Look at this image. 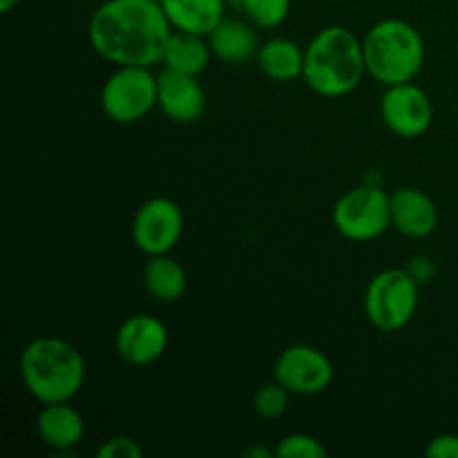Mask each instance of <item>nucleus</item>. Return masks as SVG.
Masks as SVG:
<instances>
[{
	"label": "nucleus",
	"mask_w": 458,
	"mask_h": 458,
	"mask_svg": "<svg viewBox=\"0 0 458 458\" xmlns=\"http://www.w3.org/2000/svg\"><path fill=\"white\" fill-rule=\"evenodd\" d=\"M170 31L159 0H106L88 22L94 52L116 67L159 65Z\"/></svg>",
	"instance_id": "f257e3e1"
},
{
	"label": "nucleus",
	"mask_w": 458,
	"mask_h": 458,
	"mask_svg": "<svg viewBox=\"0 0 458 458\" xmlns=\"http://www.w3.org/2000/svg\"><path fill=\"white\" fill-rule=\"evenodd\" d=\"M365 74L362 38L347 27H325L304 47L302 79L318 97H347L358 89Z\"/></svg>",
	"instance_id": "f03ea898"
},
{
	"label": "nucleus",
	"mask_w": 458,
	"mask_h": 458,
	"mask_svg": "<svg viewBox=\"0 0 458 458\" xmlns=\"http://www.w3.org/2000/svg\"><path fill=\"white\" fill-rule=\"evenodd\" d=\"M18 369L25 389L40 405L72 401L85 383L83 353L54 335L31 340L22 349Z\"/></svg>",
	"instance_id": "7ed1b4c3"
},
{
	"label": "nucleus",
	"mask_w": 458,
	"mask_h": 458,
	"mask_svg": "<svg viewBox=\"0 0 458 458\" xmlns=\"http://www.w3.org/2000/svg\"><path fill=\"white\" fill-rule=\"evenodd\" d=\"M367 74L385 88L410 83L425 65V40L411 22L385 18L362 36Z\"/></svg>",
	"instance_id": "20e7f679"
},
{
	"label": "nucleus",
	"mask_w": 458,
	"mask_h": 458,
	"mask_svg": "<svg viewBox=\"0 0 458 458\" xmlns=\"http://www.w3.org/2000/svg\"><path fill=\"white\" fill-rule=\"evenodd\" d=\"M419 282L407 268H385L376 273L365 291V316L383 334L407 327L419 309Z\"/></svg>",
	"instance_id": "39448f33"
},
{
	"label": "nucleus",
	"mask_w": 458,
	"mask_h": 458,
	"mask_svg": "<svg viewBox=\"0 0 458 458\" xmlns=\"http://www.w3.org/2000/svg\"><path fill=\"white\" fill-rule=\"evenodd\" d=\"M98 101L114 123H137L157 107V74H152V67H116L103 83Z\"/></svg>",
	"instance_id": "423d86ee"
},
{
	"label": "nucleus",
	"mask_w": 458,
	"mask_h": 458,
	"mask_svg": "<svg viewBox=\"0 0 458 458\" xmlns=\"http://www.w3.org/2000/svg\"><path fill=\"white\" fill-rule=\"evenodd\" d=\"M334 226L344 240L374 242L392 226V210H389V195L380 186L352 188L335 201L331 210Z\"/></svg>",
	"instance_id": "0eeeda50"
},
{
	"label": "nucleus",
	"mask_w": 458,
	"mask_h": 458,
	"mask_svg": "<svg viewBox=\"0 0 458 458\" xmlns=\"http://www.w3.org/2000/svg\"><path fill=\"white\" fill-rule=\"evenodd\" d=\"M273 380L289 389L293 396H318L334 383V365L318 347L291 344L276 358Z\"/></svg>",
	"instance_id": "6e6552de"
},
{
	"label": "nucleus",
	"mask_w": 458,
	"mask_h": 458,
	"mask_svg": "<svg viewBox=\"0 0 458 458\" xmlns=\"http://www.w3.org/2000/svg\"><path fill=\"white\" fill-rule=\"evenodd\" d=\"M183 235V213L177 201L152 197L143 201L132 219V242L146 258L170 253Z\"/></svg>",
	"instance_id": "1a4fd4ad"
},
{
	"label": "nucleus",
	"mask_w": 458,
	"mask_h": 458,
	"mask_svg": "<svg viewBox=\"0 0 458 458\" xmlns=\"http://www.w3.org/2000/svg\"><path fill=\"white\" fill-rule=\"evenodd\" d=\"M380 116L389 132H394L396 137L419 139L432 128V98L414 81L389 85L380 98Z\"/></svg>",
	"instance_id": "9d476101"
},
{
	"label": "nucleus",
	"mask_w": 458,
	"mask_h": 458,
	"mask_svg": "<svg viewBox=\"0 0 458 458\" xmlns=\"http://www.w3.org/2000/svg\"><path fill=\"white\" fill-rule=\"evenodd\" d=\"M114 349L128 365L148 367L159 360L168 349V329L159 318L134 313L116 329Z\"/></svg>",
	"instance_id": "9b49d317"
},
{
	"label": "nucleus",
	"mask_w": 458,
	"mask_h": 458,
	"mask_svg": "<svg viewBox=\"0 0 458 458\" xmlns=\"http://www.w3.org/2000/svg\"><path fill=\"white\" fill-rule=\"evenodd\" d=\"M157 107L174 123H195L206 112V92L199 79L164 67L157 74Z\"/></svg>",
	"instance_id": "f8f14e48"
},
{
	"label": "nucleus",
	"mask_w": 458,
	"mask_h": 458,
	"mask_svg": "<svg viewBox=\"0 0 458 458\" xmlns=\"http://www.w3.org/2000/svg\"><path fill=\"white\" fill-rule=\"evenodd\" d=\"M392 226L410 240H423L438 226V208L432 197L414 186H403L389 195Z\"/></svg>",
	"instance_id": "ddd939ff"
},
{
	"label": "nucleus",
	"mask_w": 458,
	"mask_h": 458,
	"mask_svg": "<svg viewBox=\"0 0 458 458\" xmlns=\"http://www.w3.org/2000/svg\"><path fill=\"white\" fill-rule=\"evenodd\" d=\"M70 403L72 401L43 405L38 419H36V432H38L40 441L56 454L72 452L85 437L83 416Z\"/></svg>",
	"instance_id": "4468645a"
},
{
	"label": "nucleus",
	"mask_w": 458,
	"mask_h": 458,
	"mask_svg": "<svg viewBox=\"0 0 458 458\" xmlns=\"http://www.w3.org/2000/svg\"><path fill=\"white\" fill-rule=\"evenodd\" d=\"M253 22L240 21V18H224L217 27L208 34V45L213 56L228 65H240L258 56V34Z\"/></svg>",
	"instance_id": "2eb2a0df"
},
{
	"label": "nucleus",
	"mask_w": 458,
	"mask_h": 458,
	"mask_svg": "<svg viewBox=\"0 0 458 458\" xmlns=\"http://www.w3.org/2000/svg\"><path fill=\"white\" fill-rule=\"evenodd\" d=\"M173 30L208 36L226 18V0H159Z\"/></svg>",
	"instance_id": "dca6fc26"
},
{
	"label": "nucleus",
	"mask_w": 458,
	"mask_h": 458,
	"mask_svg": "<svg viewBox=\"0 0 458 458\" xmlns=\"http://www.w3.org/2000/svg\"><path fill=\"white\" fill-rule=\"evenodd\" d=\"M210 56H213V49L208 45V36L173 30L165 43L161 65L165 70L199 76L208 67Z\"/></svg>",
	"instance_id": "f3484780"
},
{
	"label": "nucleus",
	"mask_w": 458,
	"mask_h": 458,
	"mask_svg": "<svg viewBox=\"0 0 458 458\" xmlns=\"http://www.w3.org/2000/svg\"><path fill=\"white\" fill-rule=\"evenodd\" d=\"M258 67L276 83H291L302 79L304 49L289 38H268L258 49Z\"/></svg>",
	"instance_id": "a211bd4d"
},
{
	"label": "nucleus",
	"mask_w": 458,
	"mask_h": 458,
	"mask_svg": "<svg viewBox=\"0 0 458 458\" xmlns=\"http://www.w3.org/2000/svg\"><path fill=\"white\" fill-rule=\"evenodd\" d=\"M143 286L159 302H177L188 289L186 268L170 258V253L150 255L143 264Z\"/></svg>",
	"instance_id": "6ab92c4d"
},
{
	"label": "nucleus",
	"mask_w": 458,
	"mask_h": 458,
	"mask_svg": "<svg viewBox=\"0 0 458 458\" xmlns=\"http://www.w3.org/2000/svg\"><path fill=\"white\" fill-rule=\"evenodd\" d=\"M242 9L258 30H277L289 18L291 0H242Z\"/></svg>",
	"instance_id": "aec40b11"
},
{
	"label": "nucleus",
	"mask_w": 458,
	"mask_h": 458,
	"mask_svg": "<svg viewBox=\"0 0 458 458\" xmlns=\"http://www.w3.org/2000/svg\"><path fill=\"white\" fill-rule=\"evenodd\" d=\"M289 389H284L277 380H273V383L262 385V387L255 392L253 410L259 419L277 420L286 414V410H289Z\"/></svg>",
	"instance_id": "412c9836"
},
{
	"label": "nucleus",
	"mask_w": 458,
	"mask_h": 458,
	"mask_svg": "<svg viewBox=\"0 0 458 458\" xmlns=\"http://www.w3.org/2000/svg\"><path fill=\"white\" fill-rule=\"evenodd\" d=\"M277 458H327V447L311 434L295 432L276 445Z\"/></svg>",
	"instance_id": "4be33fe9"
},
{
	"label": "nucleus",
	"mask_w": 458,
	"mask_h": 458,
	"mask_svg": "<svg viewBox=\"0 0 458 458\" xmlns=\"http://www.w3.org/2000/svg\"><path fill=\"white\" fill-rule=\"evenodd\" d=\"M143 447L130 437H112L101 443L97 458H141Z\"/></svg>",
	"instance_id": "5701e85b"
},
{
	"label": "nucleus",
	"mask_w": 458,
	"mask_h": 458,
	"mask_svg": "<svg viewBox=\"0 0 458 458\" xmlns=\"http://www.w3.org/2000/svg\"><path fill=\"white\" fill-rule=\"evenodd\" d=\"M429 458H458V434H438L425 447Z\"/></svg>",
	"instance_id": "b1692460"
},
{
	"label": "nucleus",
	"mask_w": 458,
	"mask_h": 458,
	"mask_svg": "<svg viewBox=\"0 0 458 458\" xmlns=\"http://www.w3.org/2000/svg\"><path fill=\"white\" fill-rule=\"evenodd\" d=\"M407 271H410V276L414 277L419 284H425V282H432L437 268H434V262L428 255H414V258H410Z\"/></svg>",
	"instance_id": "393cba45"
},
{
	"label": "nucleus",
	"mask_w": 458,
	"mask_h": 458,
	"mask_svg": "<svg viewBox=\"0 0 458 458\" xmlns=\"http://www.w3.org/2000/svg\"><path fill=\"white\" fill-rule=\"evenodd\" d=\"M244 454L250 456V458H268V456H276V450H268V447L253 445V447H249V450H246Z\"/></svg>",
	"instance_id": "a878e982"
},
{
	"label": "nucleus",
	"mask_w": 458,
	"mask_h": 458,
	"mask_svg": "<svg viewBox=\"0 0 458 458\" xmlns=\"http://www.w3.org/2000/svg\"><path fill=\"white\" fill-rule=\"evenodd\" d=\"M21 0H0V13H9Z\"/></svg>",
	"instance_id": "bb28decb"
}]
</instances>
